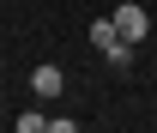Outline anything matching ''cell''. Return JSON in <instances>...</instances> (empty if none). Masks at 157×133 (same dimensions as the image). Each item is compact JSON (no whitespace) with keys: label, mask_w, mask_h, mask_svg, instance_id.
<instances>
[{"label":"cell","mask_w":157,"mask_h":133,"mask_svg":"<svg viewBox=\"0 0 157 133\" xmlns=\"http://www.w3.org/2000/svg\"><path fill=\"white\" fill-rule=\"evenodd\" d=\"M30 91L36 97H60L67 91V73H60V67H30Z\"/></svg>","instance_id":"cell-2"},{"label":"cell","mask_w":157,"mask_h":133,"mask_svg":"<svg viewBox=\"0 0 157 133\" xmlns=\"http://www.w3.org/2000/svg\"><path fill=\"white\" fill-rule=\"evenodd\" d=\"M115 30H121V42H145V37H151V18H145V6L121 0V6H115Z\"/></svg>","instance_id":"cell-1"},{"label":"cell","mask_w":157,"mask_h":133,"mask_svg":"<svg viewBox=\"0 0 157 133\" xmlns=\"http://www.w3.org/2000/svg\"><path fill=\"white\" fill-rule=\"evenodd\" d=\"M133 49L139 42H115V49H103V55H109V67H133Z\"/></svg>","instance_id":"cell-4"},{"label":"cell","mask_w":157,"mask_h":133,"mask_svg":"<svg viewBox=\"0 0 157 133\" xmlns=\"http://www.w3.org/2000/svg\"><path fill=\"white\" fill-rule=\"evenodd\" d=\"M115 42H121V30H115V12H109V18H91V49H97V55H103V49H115Z\"/></svg>","instance_id":"cell-3"}]
</instances>
